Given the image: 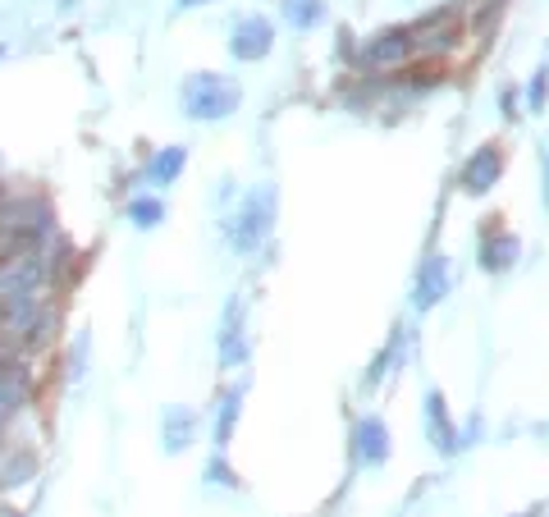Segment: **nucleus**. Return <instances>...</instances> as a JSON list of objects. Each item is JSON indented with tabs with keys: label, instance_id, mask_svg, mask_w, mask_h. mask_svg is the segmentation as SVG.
Segmentation results:
<instances>
[{
	"label": "nucleus",
	"instance_id": "obj_1",
	"mask_svg": "<svg viewBox=\"0 0 549 517\" xmlns=\"http://www.w3.org/2000/svg\"><path fill=\"white\" fill-rule=\"evenodd\" d=\"M275 211H280V193L275 188H257V193L243 197L234 216L225 225V238L234 252H257L270 238V225H275Z\"/></svg>",
	"mask_w": 549,
	"mask_h": 517
},
{
	"label": "nucleus",
	"instance_id": "obj_2",
	"mask_svg": "<svg viewBox=\"0 0 549 517\" xmlns=\"http://www.w3.org/2000/svg\"><path fill=\"white\" fill-rule=\"evenodd\" d=\"M183 115L188 119H206V124H216V119H229L243 101V87L229 83L220 74H193L183 83Z\"/></svg>",
	"mask_w": 549,
	"mask_h": 517
},
{
	"label": "nucleus",
	"instance_id": "obj_3",
	"mask_svg": "<svg viewBox=\"0 0 549 517\" xmlns=\"http://www.w3.org/2000/svg\"><path fill=\"white\" fill-rule=\"evenodd\" d=\"M412 33H417L421 60H440V55H449L453 46L463 42V10H458V5H444V10L412 23Z\"/></svg>",
	"mask_w": 549,
	"mask_h": 517
},
{
	"label": "nucleus",
	"instance_id": "obj_4",
	"mask_svg": "<svg viewBox=\"0 0 549 517\" xmlns=\"http://www.w3.org/2000/svg\"><path fill=\"white\" fill-rule=\"evenodd\" d=\"M417 55V33L412 28H385V33H376L371 42L362 46V60L371 69H408V60Z\"/></svg>",
	"mask_w": 549,
	"mask_h": 517
},
{
	"label": "nucleus",
	"instance_id": "obj_5",
	"mask_svg": "<svg viewBox=\"0 0 549 517\" xmlns=\"http://www.w3.org/2000/svg\"><path fill=\"white\" fill-rule=\"evenodd\" d=\"M499 174H504V147H499V142H485V147H476L463 161V170H458V188L472 193V197H485L499 184Z\"/></svg>",
	"mask_w": 549,
	"mask_h": 517
},
{
	"label": "nucleus",
	"instance_id": "obj_6",
	"mask_svg": "<svg viewBox=\"0 0 549 517\" xmlns=\"http://www.w3.org/2000/svg\"><path fill=\"white\" fill-rule=\"evenodd\" d=\"M270 46H275V28H270V19H261V14H248V19L234 23V37H229V51H234V60H248V65H257V60H266Z\"/></svg>",
	"mask_w": 549,
	"mask_h": 517
},
{
	"label": "nucleus",
	"instance_id": "obj_7",
	"mask_svg": "<svg viewBox=\"0 0 549 517\" xmlns=\"http://www.w3.org/2000/svg\"><path fill=\"white\" fill-rule=\"evenodd\" d=\"M353 458L362 467H380L389 458V426L380 417H362L353 426Z\"/></svg>",
	"mask_w": 549,
	"mask_h": 517
},
{
	"label": "nucleus",
	"instance_id": "obj_8",
	"mask_svg": "<svg viewBox=\"0 0 549 517\" xmlns=\"http://www.w3.org/2000/svg\"><path fill=\"white\" fill-rule=\"evenodd\" d=\"M248 362V334H243V302H229L225 321H220V367L234 371Z\"/></svg>",
	"mask_w": 549,
	"mask_h": 517
},
{
	"label": "nucleus",
	"instance_id": "obj_9",
	"mask_svg": "<svg viewBox=\"0 0 549 517\" xmlns=\"http://www.w3.org/2000/svg\"><path fill=\"white\" fill-rule=\"evenodd\" d=\"M426 431H431L435 449H440L444 458H453V453L463 449V440H458V426H453L449 403H444L440 389H431V394H426Z\"/></svg>",
	"mask_w": 549,
	"mask_h": 517
},
{
	"label": "nucleus",
	"instance_id": "obj_10",
	"mask_svg": "<svg viewBox=\"0 0 549 517\" xmlns=\"http://www.w3.org/2000/svg\"><path fill=\"white\" fill-rule=\"evenodd\" d=\"M444 293H449V257H440V252H435V257L421 261V270H417V289H412V302H417L421 312H426V307H435V302H440Z\"/></svg>",
	"mask_w": 549,
	"mask_h": 517
},
{
	"label": "nucleus",
	"instance_id": "obj_11",
	"mask_svg": "<svg viewBox=\"0 0 549 517\" xmlns=\"http://www.w3.org/2000/svg\"><path fill=\"white\" fill-rule=\"evenodd\" d=\"M490 225H495V220H490ZM522 257V238L517 234H508V229H490V234H485V243H481V266L490 270V275H504L508 266H513V261Z\"/></svg>",
	"mask_w": 549,
	"mask_h": 517
},
{
	"label": "nucleus",
	"instance_id": "obj_12",
	"mask_svg": "<svg viewBox=\"0 0 549 517\" xmlns=\"http://www.w3.org/2000/svg\"><path fill=\"white\" fill-rule=\"evenodd\" d=\"M197 435V412L193 408H183V403H174V408H165L161 417V440L170 453H183L188 444H193Z\"/></svg>",
	"mask_w": 549,
	"mask_h": 517
},
{
	"label": "nucleus",
	"instance_id": "obj_13",
	"mask_svg": "<svg viewBox=\"0 0 549 517\" xmlns=\"http://www.w3.org/2000/svg\"><path fill=\"white\" fill-rule=\"evenodd\" d=\"M183 165H188V147H161L147 161V179L165 188V184H174V179L183 174Z\"/></svg>",
	"mask_w": 549,
	"mask_h": 517
},
{
	"label": "nucleus",
	"instance_id": "obj_14",
	"mask_svg": "<svg viewBox=\"0 0 549 517\" xmlns=\"http://www.w3.org/2000/svg\"><path fill=\"white\" fill-rule=\"evenodd\" d=\"M238 408H243V394H238V389H229L225 399H220V417H216V449H229V435H234Z\"/></svg>",
	"mask_w": 549,
	"mask_h": 517
},
{
	"label": "nucleus",
	"instance_id": "obj_15",
	"mask_svg": "<svg viewBox=\"0 0 549 517\" xmlns=\"http://www.w3.org/2000/svg\"><path fill=\"white\" fill-rule=\"evenodd\" d=\"M284 14H289L293 28H302V33H307V28H316V23L325 19V0H289V5H284Z\"/></svg>",
	"mask_w": 549,
	"mask_h": 517
},
{
	"label": "nucleus",
	"instance_id": "obj_16",
	"mask_svg": "<svg viewBox=\"0 0 549 517\" xmlns=\"http://www.w3.org/2000/svg\"><path fill=\"white\" fill-rule=\"evenodd\" d=\"M129 220L138 229L161 225V220H165V202H156V197H133V202H129Z\"/></svg>",
	"mask_w": 549,
	"mask_h": 517
},
{
	"label": "nucleus",
	"instance_id": "obj_17",
	"mask_svg": "<svg viewBox=\"0 0 549 517\" xmlns=\"http://www.w3.org/2000/svg\"><path fill=\"white\" fill-rule=\"evenodd\" d=\"M545 97H549V69L540 65L536 78L527 83V106H531V110H545Z\"/></svg>",
	"mask_w": 549,
	"mask_h": 517
},
{
	"label": "nucleus",
	"instance_id": "obj_18",
	"mask_svg": "<svg viewBox=\"0 0 549 517\" xmlns=\"http://www.w3.org/2000/svg\"><path fill=\"white\" fill-rule=\"evenodd\" d=\"M211 476H216V481H220V485H229V490H234V485H238V476H234V472H229V467H225V463H220V458H216V463H211Z\"/></svg>",
	"mask_w": 549,
	"mask_h": 517
},
{
	"label": "nucleus",
	"instance_id": "obj_19",
	"mask_svg": "<svg viewBox=\"0 0 549 517\" xmlns=\"http://www.w3.org/2000/svg\"><path fill=\"white\" fill-rule=\"evenodd\" d=\"M545 202H549V151H545Z\"/></svg>",
	"mask_w": 549,
	"mask_h": 517
},
{
	"label": "nucleus",
	"instance_id": "obj_20",
	"mask_svg": "<svg viewBox=\"0 0 549 517\" xmlns=\"http://www.w3.org/2000/svg\"><path fill=\"white\" fill-rule=\"evenodd\" d=\"M0 55H5V46H0Z\"/></svg>",
	"mask_w": 549,
	"mask_h": 517
}]
</instances>
